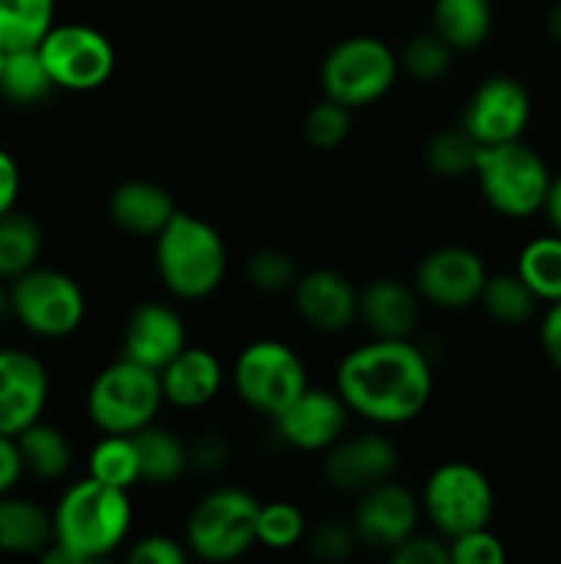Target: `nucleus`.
Here are the masks:
<instances>
[{
    "instance_id": "obj_1",
    "label": "nucleus",
    "mask_w": 561,
    "mask_h": 564,
    "mask_svg": "<svg viewBox=\"0 0 561 564\" xmlns=\"http://www.w3.org/2000/svg\"><path fill=\"white\" fill-rule=\"evenodd\" d=\"M336 391L350 413L377 427H396L429 405L432 367L410 339H372L341 358Z\"/></svg>"
},
{
    "instance_id": "obj_2",
    "label": "nucleus",
    "mask_w": 561,
    "mask_h": 564,
    "mask_svg": "<svg viewBox=\"0 0 561 564\" xmlns=\"http://www.w3.org/2000/svg\"><path fill=\"white\" fill-rule=\"evenodd\" d=\"M132 529V501L127 490L86 477L66 488L53 510V543L47 564H91L121 549Z\"/></svg>"
},
{
    "instance_id": "obj_3",
    "label": "nucleus",
    "mask_w": 561,
    "mask_h": 564,
    "mask_svg": "<svg viewBox=\"0 0 561 564\" xmlns=\"http://www.w3.org/2000/svg\"><path fill=\"white\" fill-rule=\"evenodd\" d=\"M154 264L160 281L182 301H204L223 284L226 242L204 218L176 209L165 229L154 237Z\"/></svg>"
},
{
    "instance_id": "obj_4",
    "label": "nucleus",
    "mask_w": 561,
    "mask_h": 564,
    "mask_svg": "<svg viewBox=\"0 0 561 564\" xmlns=\"http://www.w3.org/2000/svg\"><path fill=\"white\" fill-rule=\"evenodd\" d=\"M473 176L484 202L512 220H526L542 213L553 180L542 154L528 147L522 138L479 149Z\"/></svg>"
},
{
    "instance_id": "obj_5",
    "label": "nucleus",
    "mask_w": 561,
    "mask_h": 564,
    "mask_svg": "<svg viewBox=\"0 0 561 564\" xmlns=\"http://www.w3.org/2000/svg\"><path fill=\"white\" fill-rule=\"evenodd\" d=\"M163 402L160 372L124 356L94 378L86 397L94 427L119 435H132L152 424Z\"/></svg>"
},
{
    "instance_id": "obj_6",
    "label": "nucleus",
    "mask_w": 561,
    "mask_h": 564,
    "mask_svg": "<svg viewBox=\"0 0 561 564\" xmlns=\"http://www.w3.org/2000/svg\"><path fill=\"white\" fill-rule=\"evenodd\" d=\"M262 501L245 488L209 490L185 527L190 554L204 562H231L256 545V521Z\"/></svg>"
},
{
    "instance_id": "obj_7",
    "label": "nucleus",
    "mask_w": 561,
    "mask_h": 564,
    "mask_svg": "<svg viewBox=\"0 0 561 564\" xmlns=\"http://www.w3.org/2000/svg\"><path fill=\"white\" fill-rule=\"evenodd\" d=\"M399 55L377 36H350L336 44L322 61L319 80L324 97L358 110L374 105L394 88Z\"/></svg>"
},
{
    "instance_id": "obj_8",
    "label": "nucleus",
    "mask_w": 561,
    "mask_h": 564,
    "mask_svg": "<svg viewBox=\"0 0 561 564\" xmlns=\"http://www.w3.org/2000/svg\"><path fill=\"white\" fill-rule=\"evenodd\" d=\"M421 510L446 540L490 527L495 512L493 482L471 463H443L424 482Z\"/></svg>"
},
{
    "instance_id": "obj_9",
    "label": "nucleus",
    "mask_w": 561,
    "mask_h": 564,
    "mask_svg": "<svg viewBox=\"0 0 561 564\" xmlns=\"http://www.w3.org/2000/svg\"><path fill=\"white\" fill-rule=\"evenodd\" d=\"M234 389L251 411L275 419L308 389L302 358L278 339H256L237 356Z\"/></svg>"
},
{
    "instance_id": "obj_10",
    "label": "nucleus",
    "mask_w": 561,
    "mask_h": 564,
    "mask_svg": "<svg viewBox=\"0 0 561 564\" xmlns=\"http://www.w3.org/2000/svg\"><path fill=\"white\" fill-rule=\"evenodd\" d=\"M11 314L42 339H64L86 319V295L72 275L33 268L11 281Z\"/></svg>"
},
{
    "instance_id": "obj_11",
    "label": "nucleus",
    "mask_w": 561,
    "mask_h": 564,
    "mask_svg": "<svg viewBox=\"0 0 561 564\" xmlns=\"http://www.w3.org/2000/svg\"><path fill=\"white\" fill-rule=\"evenodd\" d=\"M38 55L55 88L94 91L105 86L116 69V50L102 31L80 22L53 25L38 42Z\"/></svg>"
},
{
    "instance_id": "obj_12",
    "label": "nucleus",
    "mask_w": 561,
    "mask_h": 564,
    "mask_svg": "<svg viewBox=\"0 0 561 564\" xmlns=\"http://www.w3.org/2000/svg\"><path fill=\"white\" fill-rule=\"evenodd\" d=\"M531 121V94L517 77L493 75L471 94L462 127L479 147L517 141Z\"/></svg>"
},
{
    "instance_id": "obj_13",
    "label": "nucleus",
    "mask_w": 561,
    "mask_h": 564,
    "mask_svg": "<svg viewBox=\"0 0 561 564\" xmlns=\"http://www.w3.org/2000/svg\"><path fill=\"white\" fill-rule=\"evenodd\" d=\"M487 275L476 251L465 246H440L418 262L413 284L421 301L454 312L479 303Z\"/></svg>"
},
{
    "instance_id": "obj_14",
    "label": "nucleus",
    "mask_w": 561,
    "mask_h": 564,
    "mask_svg": "<svg viewBox=\"0 0 561 564\" xmlns=\"http://www.w3.org/2000/svg\"><path fill=\"white\" fill-rule=\"evenodd\" d=\"M418 518H421V501L391 479L363 490L352 510V532L358 543L372 551L391 554L410 534H416Z\"/></svg>"
},
{
    "instance_id": "obj_15",
    "label": "nucleus",
    "mask_w": 561,
    "mask_h": 564,
    "mask_svg": "<svg viewBox=\"0 0 561 564\" xmlns=\"http://www.w3.org/2000/svg\"><path fill=\"white\" fill-rule=\"evenodd\" d=\"M350 408L339 391L308 386L284 413L273 419L275 433L289 449L328 452L346 433Z\"/></svg>"
},
{
    "instance_id": "obj_16",
    "label": "nucleus",
    "mask_w": 561,
    "mask_h": 564,
    "mask_svg": "<svg viewBox=\"0 0 561 564\" xmlns=\"http://www.w3.org/2000/svg\"><path fill=\"white\" fill-rule=\"evenodd\" d=\"M399 466V452L380 433L341 435L324 455V482L339 494H358L391 479Z\"/></svg>"
},
{
    "instance_id": "obj_17",
    "label": "nucleus",
    "mask_w": 561,
    "mask_h": 564,
    "mask_svg": "<svg viewBox=\"0 0 561 564\" xmlns=\"http://www.w3.org/2000/svg\"><path fill=\"white\" fill-rule=\"evenodd\" d=\"M50 397V375L33 352L0 350V433L20 435L38 422Z\"/></svg>"
},
{
    "instance_id": "obj_18",
    "label": "nucleus",
    "mask_w": 561,
    "mask_h": 564,
    "mask_svg": "<svg viewBox=\"0 0 561 564\" xmlns=\"http://www.w3.org/2000/svg\"><path fill=\"white\" fill-rule=\"evenodd\" d=\"M187 347V330L179 312L168 303H141L130 314L121 339V356L141 367L160 369L174 361Z\"/></svg>"
},
{
    "instance_id": "obj_19",
    "label": "nucleus",
    "mask_w": 561,
    "mask_h": 564,
    "mask_svg": "<svg viewBox=\"0 0 561 564\" xmlns=\"http://www.w3.org/2000/svg\"><path fill=\"white\" fill-rule=\"evenodd\" d=\"M295 308L308 328L341 334L358 319V290L336 270H308L295 281Z\"/></svg>"
},
{
    "instance_id": "obj_20",
    "label": "nucleus",
    "mask_w": 561,
    "mask_h": 564,
    "mask_svg": "<svg viewBox=\"0 0 561 564\" xmlns=\"http://www.w3.org/2000/svg\"><path fill=\"white\" fill-rule=\"evenodd\" d=\"M163 400L179 411L209 405L223 386V367L218 356L204 347H185L170 364L160 369Z\"/></svg>"
},
{
    "instance_id": "obj_21",
    "label": "nucleus",
    "mask_w": 561,
    "mask_h": 564,
    "mask_svg": "<svg viewBox=\"0 0 561 564\" xmlns=\"http://www.w3.org/2000/svg\"><path fill=\"white\" fill-rule=\"evenodd\" d=\"M418 292L396 279H374L358 292V317L374 339H410L418 325Z\"/></svg>"
},
{
    "instance_id": "obj_22",
    "label": "nucleus",
    "mask_w": 561,
    "mask_h": 564,
    "mask_svg": "<svg viewBox=\"0 0 561 564\" xmlns=\"http://www.w3.org/2000/svg\"><path fill=\"white\" fill-rule=\"evenodd\" d=\"M110 220L135 237H157L176 215V202L163 185L148 180L121 182L108 202Z\"/></svg>"
},
{
    "instance_id": "obj_23",
    "label": "nucleus",
    "mask_w": 561,
    "mask_h": 564,
    "mask_svg": "<svg viewBox=\"0 0 561 564\" xmlns=\"http://www.w3.org/2000/svg\"><path fill=\"white\" fill-rule=\"evenodd\" d=\"M53 543V512L31 499L0 496V551L14 556H42Z\"/></svg>"
},
{
    "instance_id": "obj_24",
    "label": "nucleus",
    "mask_w": 561,
    "mask_h": 564,
    "mask_svg": "<svg viewBox=\"0 0 561 564\" xmlns=\"http://www.w3.org/2000/svg\"><path fill=\"white\" fill-rule=\"evenodd\" d=\"M138 449V466H141V482L148 485H174L182 474L190 468V452L185 441L176 438L170 430L146 424L132 433Z\"/></svg>"
},
{
    "instance_id": "obj_25",
    "label": "nucleus",
    "mask_w": 561,
    "mask_h": 564,
    "mask_svg": "<svg viewBox=\"0 0 561 564\" xmlns=\"http://www.w3.org/2000/svg\"><path fill=\"white\" fill-rule=\"evenodd\" d=\"M432 25L454 50H476L493 33L490 0H435Z\"/></svg>"
},
{
    "instance_id": "obj_26",
    "label": "nucleus",
    "mask_w": 561,
    "mask_h": 564,
    "mask_svg": "<svg viewBox=\"0 0 561 564\" xmlns=\"http://www.w3.org/2000/svg\"><path fill=\"white\" fill-rule=\"evenodd\" d=\"M16 446H20L25 474H33L44 482L64 477L72 468V460H75V449H72L64 430L44 424L42 419L16 435Z\"/></svg>"
},
{
    "instance_id": "obj_27",
    "label": "nucleus",
    "mask_w": 561,
    "mask_h": 564,
    "mask_svg": "<svg viewBox=\"0 0 561 564\" xmlns=\"http://www.w3.org/2000/svg\"><path fill=\"white\" fill-rule=\"evenodd\" d=\"M42 253V226L28 213L0 215V279H20L36 268Z\"/></svg>"
},
{
    "instance_id": "obj_28",
    "label": "nucleus",
    "mask_w": 561,
    "mask_h": 564,
    "mask_svg": "<svg viewBox=\"0 0 561 564\" xmlns=\"http://www.w3.org/2000/svg\"><path fill=\"white\" fill-rule=\"evenodd\" d=\"M515 273L528 284L539 303L561 301V235H542L526 242Z\"/></svg>"
},
{
    "instance_id": "obj_29",
    "label": "nucleus",
    "mask_w": 561,
    "mask_h": 564,
    "mask_svg": "<svg viewBox=\"0 0 561 564\" xmlns=\"http://www.w3.org/2000/svg\"><path fill=\"white\" fill-rule=\"evenodd\" d=\"M55 25V0H0V47H38Z\"/></svg>"
},
{
    "instance_id": "obj_30",
    "label": "nucleus",
    "mask_w": 561,
    "mask_h": 564,
    "mask_svg": "<svg viewBox=\"0 0 561 564\" xmlns=\"http://www.w3.org/2000/svg\"><path fill=\"white\" fill-rule=\"evenodd\" d=\"M53 88L55 83L44 66L42 55H38V47L9 50L6 69L0 75V94L11 105H36L47 99Z\"/></svg>"
},
{
    "instance_id": "obj_31",
    "label": "nucleus",
    "mask_w": 561,
    "mask_h": 564,
    "mask_svg": "<svg viewBox=\"0 0 561 564\" xmlns=\"http://www.w3.org/2000/svg\"><path fill=\"white\" fill-rule=\"evenodd\" d=\"M479 303L498 325H522L537 314V295L517 273L487 275Z\"/></svg>"
},
{
    "instance_id": "obj_32",
    "label": "nucleus",
    "mask_w": 561,
    "mask_h": 564,
    "mask_svg": "<svg viewBox=\"0 0 561 564\" xmlns=\"http://www.w3.org/2000/svg\"><path fill=\"white\" fill-rule=\"evenodd\" d=\"M88 477L110 485V488L130 490L141 482L138 449L132 435L102 433V441L88 455Z\"/></svg>"
},
{
    "instance_id": "obj_33",
    "label": "nucleus",
    "mask_w": 561,
    "mask_h": 564,
    "mask_svg": "<svg viewBox=\"0 0 561 564\" xmlns=\"http://www.w3.org/2000/svg\"><path fill=\"white\" fill-rule=\"evenodd\" d=\"M306 534V516L292 501H267L258 507L256 545H264L270 551H289L300 545Z\"/></svg>"
},
{
    "instance_id": "obj_34",
    "label": "nucleus",
    "mask_w": 561,
    "mask_h": 564,
    "mask_svg": "<svg viewBox=\"0 0 561 564\" xmlns=\"http://www.w3.org/2000/svg\"><path fill=\"white\" fill-rule=\"evenodd\" d=\"M479 149L482 147L468 135L465 127H460V130H440L427 143V165L438 176H446V180L473 174Z\"/></svg>"
},
{
    "instance_id": "obj_35",
    "label": "nucleus",
    "mask_w": 561,
    "mask_h": 564,
    "mask_svg": "<svg viewBox=\"0 0 561 564\" xmlns=\"http://www.w3.org/2000/svg\"><path fill=\"white\" fill-rule=\"evenodd\" d=\"M451 55H454V47L443 36L435 31L418 33L402 50L399 69H405L416 80L432 83L451 69Z\"/></svg>"
},
{
    "instance_id": "obj_36",
    "label": "nucleus",
    "mask_w": 561,
    "mask_h": 564,
    "mask_svg": "<svg viewBox=\"0 0 561 564\" xmlns=\"http://www.w3.org/2000/svg\"><path fill=\"white\" fill-rule=\"evenodd\" d=\"M350 124L352 110L344 108L341 102H336V99L324 97L322 102H317L308 110L306 121H302V130H306L308 143H311L314 149L328 152V149H339L341 143L346 141Z\"/></svg>"
},
{
    "instance_id": "obj_37",
    "label": "nucleus",
    "mask_w": 561,
    "mask_h": 564,
    "mask_svg": "<svg viewBox=\"0 0 561 564\" xmlns=\"http://www.w3.org/2000/svg\"><path fill=\"white\" fill-rule=\"evenodd\" d=\"M248 281L262 292H280L295 286L297 281V264L280 248H258L251 259H248Z\"/></svg>"
},
{
    "instance_id": "obj_38",
    "label": "nucleus",
    "mask_w": 561,
    "mask_h": 564,
    "mask_svg": "<svg viewBox=\"0 0 561 564\" xmlns=\"http://www.w3.org/2000/svg\"><path fill=\"white\" fill-rule=\"evenodd\" d=\"M451 564H504L506 549L498 534L490 532V527L471 529L465 534H457L449 540Z\"/></svg>"
},
{
    "instance_id": "obj_39",
    "label": "nucleus",
    "mask_w": 561,
    "mask_h": 564,
    "mask_svg": "<svg viewBox=\"0 0 561 564\" xmlns=\"http://www.w3.org/2000/svg\"><path fill=\"white\" fill-rule=\"evenodd\" d=\"M355 545L358 538L355 532H352V523L336 521V518L322 521L311 534H308V551L322 562L344 560V556L352 554Z\"/></svg>"
},
{
    "instance_id": "obj_40",
    "label": "nucleus",
    "mask_w": 561,
    "mask_h": 564,
    "mask_svg": "<svg viewBox=\"0 0 561 564\" xmlns=\"http://www.w3.org/2000/svg\"><path fill=\"white\" fill-rule=\"evenodd\" d=\"M391 562L396 564H451L449 540L427 538V534H410L405 543L391 551Z\"/></svg>"
},
{
    "instance_id": "obj_41",
    "label": "nucleus",
    "mask_w": 561,
    "mask_h": 564,
    "mask_svg": "<svg viewBox=\"0 0 561 564\" xmlns=\"http://www.w3.org/2000/svg\"><path fill=\"white\" fill-rule=\"evenodd\" d=\"M187 556L190 551L168 534H148L127 551V560L132 564H185Z\"/></svg>"
},
{
    "instance_id": "obj_42",
    "label": "nucleus",
    "mask_w": 561,
    "mask_h": 564,
    "mask_svg": "<svg viewBox=\"0 0 561 564\" xmlns=\"http://www.w3.org/2000/svg\"><path fill=\"white\" fill-rule=\"evenodd\" d=\"M190 466H196L198 471H220V468L229 463V444L226 438H220L218 433H207V435H198L190 446Z\"/></svg>"
},
{
    "instance_id": "obj_43",
    "label": "nucleus",
    "mask_w": 561,
    "mask_h": 564,
    "mask_svg": "<svg viewBox=\"0 0 561 564\" xmlns=\"http://www.w3.org/2000/svg\"><path fill=\"white\" fill-rule=\"evenodd\" d=\"M25 477V466H22L20 446H16L14 435L0 433V496L11 494Z\"/></svg>"
},
{
    "instance_id": "obj_44",
    "label": "nucleus",
    "mask_w": 561,
    "mask_h": 564,
    "mask_svg": "<svg viewBox=\"0 0 561 564\" xmlns=\"http://www.w3.org/2000/svg\"><path fill=\"white\" fill-rule=\"evenodd\" d=\"M539 345L548 361L561 372V301L548 303V312L539 323Z\"/></svg>"
},
{
    "instance_id": "obj_45",
    "label": "nucleus",
    "mask_w": 561,
    "mask_h": 564,
    "mask_svg": "<svg viewBox=\"0 0 561 564\" xmlns=\"http://www.w3.org/2000/svg\"><path fill=\"white\" fill-rule=\"evenodd\" d=\"M20 165L6 149H0V215L16 207L20 198Z\"/></svg>"
},
{
    "instance_id": "obj_46",
    "label": "nucleus",
    "mask_w": 561,
    "mask_h": 564,
    "mask_svg": "<svg viewBox=\"0 0 561 564\" xmlns=\"http://www.w3.org/2000/svg\"><path fill=\"white\" fill-rule=\"evenodd\" d=\"M542 213H544V218H548L550 229H553L556 235H561V174L550 180L548 196H544V204H542Z\"/></svg>"
},
{
    "instance_id": "obj_47",
    "label": "nucleus",
    "mask_w": 561,
    "mask_h": 564,
    "mask_svg": "<svg viewBox=\"0 0 561 564\" xmlns=\"http://www.w3.org/2000/svg\"><path fill=\"white\" fill-rule=\"evenodd\" d=\"M544 28H548L550 39H553L556 44H561V3H556L553 9L548 11V17H544Z\"/></svg>"
},
{
    "instance_id": "obj_48",
    "label": "nucleus",
    "mask_w": 561,
    "mask_h": 564,
    "mask_svg": "<svg viewBox=\"0 0 561 564\" xmlns=\"http://www.w3.org/2000/svg\"><path fill=\"white\" fill-rule=\"evenodd\" d=\"M9 314H11V292L0 286V319L9 317Z\"/></svg>"
},
{
    "instance_id": "obj_49",
    "label": "nucleus",
    "mask_w": 561,
    "mask_h": 564,
    "mask_svg": "<svg viewBox=\"0 0 561 564\" xmlns=\"http://www.w3.org/2000/svg\"><path fill=\"white\" fill-rule=\"evenodd\" d=\"M6 58H9V50L0 47V75H3V69H6Z\"/></svg>"
}]
</instances>
